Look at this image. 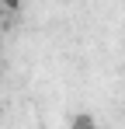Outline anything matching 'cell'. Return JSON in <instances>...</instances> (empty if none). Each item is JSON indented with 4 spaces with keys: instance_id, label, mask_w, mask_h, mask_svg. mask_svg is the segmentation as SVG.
I'll use <instances>...</instances> for the list:
<instances>
[{
    "instance_id": "cell-2",
    "label": "cell",
    "mask_w": 125,
    "mask_h": 129,
    "mask_svg": "<svg viewBox=\"0 0 125 129\" xmlns=\"http://www.w3.org/2000/svg\"><path fill=\"white\" fill-rule=\"evenodd\" d=\"M0 7H4V11H11V14H14V11H18V7H21V0H0Z\"/></svg>"
},
{
    "instance_id": "cell-1",
    "label": "cell",
    "mask_w": 125,
    "mask_h": 129,
    "mask_svg": "<svg viewBox=\"0 0 125 129\" xmlns=\"http://www.w3.org/2000/svg\"><path fill=\"white\" fill-rule=\"evenodd\" d=\"M70 126H94V115H73V119H70Z\"/></svg>"
}]
</instances>
